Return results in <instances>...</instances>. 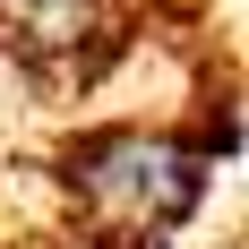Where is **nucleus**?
I'll list each match as a JSON object with an SVG mask.
<instances>
[{
    "instance_id": "f03ea898",
    "label": "nucleus",
    "mask_w": 249,
    "mask_h": 249,
    "mask_svg": "<svg viewBox=\"0 0 249 249\" xmlns=\"http://www.w3.org/2000/svg\"><path fill=\"white\" fill-rule=\"evenodd\" d=\"M0 26L35 69H86L103 52V0H0Z\"/></svg>"
},
{
    "instance_id": "f257e3e1",
    "label": "nucleus",
    "mask_w": 249,
    "mask_h": 249,
    "mask_svg": "<svg viewBox=\"0 0 249 249\" xmlns=\"http://www.w3.org/2000/svg\"><path fill=\"white\" fill-rule=\"evenodd\" d=\"M60 180L77 189V206H86L112 241L155 249L189 206H198L206 155L180 146V138H155V129H95V138L69 146V172Z\"/></svg>"
}]
</instances>
